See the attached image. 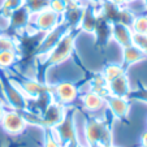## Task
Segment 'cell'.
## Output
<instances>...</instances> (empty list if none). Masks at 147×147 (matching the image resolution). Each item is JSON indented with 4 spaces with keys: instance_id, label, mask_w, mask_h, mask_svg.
I'll return each instance as SVG.
<instances>
[{
    "instance_id": "6da1fadb",
    "label": "cell",
    "mask_w": 147,
    "mask_h": 147,
    "mask_svg": "<svg viewBox=\"0 0 147 147\" xmlns=\"http://www.w3.org/2000/svg\"><path fill=\"white\" fill-rule=\"evenodd\" d=\"M82 33L80 28L70 29L67 34H65L61 40L57 45L52 48L51 52H48L45 57L36 59V69H35V80H38L39 82L46 83L45 76L48 70L52 67L63 64L64 61H67L70 56H73V53L76 52V39L80 34Z\"/></svg>"
},
{
    "instance_id": "7a4b0ae2",
    "label": "cell",
    "mask_w": 147,
    "mask_h": 147,
    "mask_svg": "<svg viewBox=\"0 0 147 147\" xmlns=\"http://www.w3.org/2000/svg\"><path fill=\"white\" fill-rule=\"evenodd\" d=\"M85 138L87 147L112 146V120L106 119V115H86Z\"/></svg>"
},
{
    "instance_id": "3957f363",
    "label": "cell",
    "mask_w": 147,
    "mask_h": 147,
    "mask_svg": "<svg viewBox=\"0 0 147 147\" xmlns=\"http://www.w3.org/2000/svg\"><path fill=\"white\" fill-rule=\"evenodd\" d=\"M76 113H77V108L74 106H72V104L67 106L64 119L61 120L56 126L51 128L53 137L59 142L60 147H64L70 142H74L78 139L77 128H76V121H74Z\"/></svg>"
},
{
    "instance_id": "277c9868",
    "label": "cell",
    "mask_w": 147,
    "mask_h": 147,
    "mask_svg": "<svg viewBox=\"0 0 147 147\" xmlns=\"http://www.w3.org/2000/svg\"><path fill=\"white\" fill-rule=\"evenodd\" d=\"M0 81H1L4 98H5L8 108L14 109V111H25V109H28L29 99L14 85L13 81L9 78L7 70L0 69Z\"/></svg>"
},
{
    "instance_id": "5b68a950",
    "label": "cell",
    "mask_w": 147,
    "mask_h": 147,
    "mask_svg": "<svg viewBox=\"0 0 147 147\" xmlns=\"http://www.w3.org/2000/svg\"><path fill=\"white\" fill-rule=\"evenodd\" d=\"M31 12L29 11V8L22 4L20 5L17 9H14L8 17V25H7L5 29H3V33L7 34L9 36H16L17 34L22 33L24 30L30 26L31 22Z\"/></svg>"
},
{
    "instance_id": "8992f818",
    "label": "cell",
    "mask_w": 147,
    "mask_h": 147,
    "mask_svg": "<svg viewBox=\"0 0 147 147\" xmlns=\"http://www.w3.org/2000/svg\"><path fill=\"white\" fill-rule=\"evenodd\" d=\"M70 29L72 28H70L69 24H67L64 20H63L56 28H53L52 30H50L48 33H46L45 38H43L42 43L38 47V51H36V57L42 59V57H45L48 52H51L52 48L61 40V38H63Z\"/></svg>"
},
{
    "instance_id": "52a82bcc",
    "label": "cell",
    "mask_w": 147,
    "mask_h": 147,
    "mask_svg": "<svg viewBox=\"0 0 147 147\" xmlns=\"http://www.w3.org/2000/svg\"><path fill=\"white\" fill-rule=\"evenodd\" d=\"M61 21H63V16L61 14L51 11L50 8H46L43 11L38 12V13L33 14L30 24H34V29H31V30L48 33L53 28H56Z\"/></svg>"
},
{
    "instance_id": "ba28073f",
    "label": "cell",
    "mask_w": 147,
    "mask_h": 147,
    "mask_svg": "<svg viewBox=\"0 0 147 147\" xmlns=\"http://www.w3.org/2000/svg\"><path fill=\"white\" fill-rule=\"evenodd\" d=\"M52 94L55 100L64 106H70L80 95L77 83L70 81H60L56 85H52Z\"/></svg>"
},
{
    "instance_id": "9c48e42d",
    "label": "cell",
    "mask_w": 147,
    "mask_h": 147,
    "mask_svg": "<svg viewBox=\"0 0 147 147\" xmlns=\"http://www.w3.org/2000/svg\"><path fill=\"white\" fill-rule=\"evenodd\" d=\"M65 109H67V106L59 103L57 100H53L50 106L46 108V111L39 116L38 126H42L45 129L56 126L61 120L64 119Z\"/></svg>"
},
{
    "instance_id": "30bf717a",
    "label": "cell",
    "mask_w": 147,
    "mask_h": 147,
    "mask_svg": "<svg viewBox=\"0 0 147 147\" xmlns=\"http://www.w3.org/2000/svg\"><path fill=\"white\" fill-rule=\"evenodd\" d=\"M0 124H1L4 130L8 134H11V136H18L28 126V122L22 117V115L18 111H14V109H11V108L5 111L3 120H1Z\"/></svg>"
},
{
    "instance_id": "8fae6325",
    "label": "cell",
    "mask_w": 147,
    "mask_h": 147,
    "mask_svg": "<svg viewBox=\"0 0 147 147\" xmlns=\"http://www.w3.org/2000/svg\"><path fill=\"white\" fill-rule=\"evenodd\" d=\"M95 5H96V4H95ZM98 13H99V12H98ZM92 34L95 35V46H96V48L103 51L107 47V45L109 43V40L112 39V24L99 13L96 26H95V30Z\"/></svg>"
},
{
    "instance_id": "7c38bea8",
    "label": "cell",
    "mask_w": 147,
    "mask_h": 147,
    "mask_svg": "<svg viewBox=\"0 0 147 147\" xmlns=\"http://www.w3.org/2000/svg\"><path fill=\"white\" fill-rule=\"evenodd\" d=\"M106 106L109 109L111 115L117 120H125L128 117L130 111V100L128 98L113 96V95H106Z\"/></svg>"
},
{
    "instance_id": "4fadbf2b",
    "label": "cell",
    "mask_w": 147,
    "mask_h": 147,
    "mask_svg": "<svg viewBox=\"0 0 147 147\" xmlns=\"http://www.w3.org/2000/svg\"><path fill=\"white\" fill-rule=\"evenodd\" d=\"M81 103H82V107L86 111H89L90 113H104L106 112V100L100 94L95 91H86L82 92L81 95Z\"/></svg>"
},
{
    "instance_id": "5bb4252c",
    "label": "cell",
    "mask_w": 147,
    "mask_h": 147,
    "mask_svg": "<svg viewBox=\"0 0 147 147\" xmlns=\"http://www.w3.org/2000/svg\"><path fill=\"white\" fill-rule=\"evenodd\" d=\"M107 89H108L109 95L126 98L129 95V92H130V90H131L128 74L124 73V74L119 76V77L113 78L112 81L107 82Z\"/></svg>"
},
{
    "instance_id": "9a60e30c",
    "label": "cell",
    "mask_w": 147,
    "mask_h": 147,
    "mask_svg": "<svg viewBox=\"0 0 147 147\" xmlns=\"http://www.w3.org/2000/svg\"><path fill=\"white\" fill-rule=\"evenodd\" d=\"M146 57V55L143 53V51H141L139 48H137L136 46H128V47L122 48V61L121 65L125 70H128V68H130L131 65L137 64L143 61Z\"/></svg>"
},
{
    "instance_id": "2e32d148",
    "label": "cell",
    "mask_w": 147,
    "mask_h": 147,
    "mask_svg": "<svg viewBox=\"0 0 147 147\" xmlns=\"http://www.w3.org/2000/svg\"><path fill=\"white\" fill-rule=\"evenodd\" d=\"M131 36L133 31L129 26L122 24H112V39H115L122 48L133 45Z\"/></svg>"
},
{
    "instance_id": "e0dca14e",
    "label": "cell",
    "mask_w": 147,
    "mask_h": 147,
    "mask_svg": "<svg viewBox=\"0 0 147 147\" xmlns=\"http://www.w3.org/2000/svg\"><path fill=\"white\" fill-rule=\"evenodd\" d=\"M18 60V55L16 51H1L0 52V69H9L16 65Z\"/></svg>"
},
{
    "instance_id": "ac0fdd59",
    "label": "cell",
    "mask_w": 147,
    "mask_h": 147,
    "mask_svg": "<svg viewBox=\"0 0 147 147\" xmlns=\"http://www.w3.org/2000/svg\"><path fill=\"white\" fill-rule=\"evenodd\" d=\"M124 73H126V70L122 68L121 64H108L104 67L102 74H103V77H104V80H106L107 82H109V81H112L113 78L119 77V76L124 74Z\"/></svg>"
},
{
    "instance_id": "d6986e66",
    "label": "cell",
    "mask_w": 147,
    "mask_h": 147,
    "mask_svg": "<svg viewBox=\"0 0 147 147\" xmlns=\"http://www.w3.org/2000/svg\"><path fill=\"white\" fill-rule=\"evenodd\" d=\"M129 100H137V102H142L147 104V86H144L142 82H138V86L136 89H131L128 96Z\"/></svg>"
},
{
    "instance_id": "ffe728a7",
    "label": "cell",
    "mask_w": 147,
    "mask_h": 147,
    "mask_svg": "<svg viewBox=\"0 0 147 147\" xmlns=\"http://www.w3.org/2000/svg\"><path fill=\"white\" fill-rule=\"evenodd\" d=\"M24 4V0H4L1 7H0V16L8 20L9 14L17 9L20 5Z\"/></svg>"
},
{
    "instance_id": "44dd1931",
    "label": "cell",
    "mask_w": 147,
    "mask_h": 147,
    "mask_svg": "<svg viewBox=\"0 0 147 147\" xmlns=\"http://www.w3.org/2000/svg\"><path fill=\"white\" fill-rule=\"evenodd\" d=\"M130 29L133 33L146 34L147 35V13L134 17V21H133V24H131Z\"/></svg>"
},
{
    "instance_id": "7402d4cb",
    "label": "cell",
    "mask_w": 147,
    "mask_h": 147,
    "mask_svg": "<svg viewBox=\"0 0 147 147\" xmlns=\"http://www.w3.org/2000/svg\"><path fill=\"white\" fill-rule=\"evenodd\" d=\"M16 50H17L16 39L4 33L0 34V52L1 51H16Z\"/></svg>"
},
{
    "instance_id": "603a6c76",
    "label": "cell",
    "mask_w": 147,
    "mask_h": 147,
    "mask_svg": "<svg viewBox=\"0 0 147 147\" xmlns=\"http://www.w3.org/2000/svg\"><path fill=\"white\" fill-rule=\"evenodd\" d=\"M67 4H68V0H51L50 4H48V8L63 16L65 9H67Z\"/></svg>"
},
{
    "instance_id": "cb8c5ba5",
    "label": "cell",
    "mask_w": 147,
    "mask_h": 147,
    "mask_svg": "<svg viewBox=\"0 0 147 147\" xmlns=\"http://www.w3.org/2000/svg\"><path fill=\"white\" fill-rule=\"evenodd\" d=\"M0 103H3L4 106L8 108V106H7V102H5V98H4V91H3V86H1V81H0Z\"/></svg>"
},
{
    "instance_id": "d4e9b609",
    "label": "cell",
    "mask_w": 147,
    "mask_h": 147,
    "mask_svg": "<svg viewBox=\"0 0 147 147\" xmlns=\"http://www.w3.org/2000/svg\"><path fill=\"white\" fill-rule=\"evenodd\" d=\"M7 109H8V108L4 106L3 103H0V122H1V120H3V116H4V113H5Z\"/></svg>"
},
{
    "instance_id": "484cf974",
    "label": "cell",
    "mask_w": 147,
    "mask_h": 147,
    "mask_svg": "<svg viewBox=\"0 0 147 147\" xmlns=\"http://www.w3.org/2000/svg\"><path fill=\"white\" fill-rule=\"evenodd\" d=\"M141 143H142V147H147V131H144V133L142 134Z\"/></svg>"
},
{
    "instance_id": "4316f807",
    "label": "cell",
    "mask_w": 147,
    "mask_h": 147,
    "mask_svg": "<svg viewBox=\"0 0 147 147\" xmlns=\"http://www.w3.org/2000/svg\"><path fill=\"white\" fill-rule=\"evenodd\" d=\"M109 1L113 3V4H116V5H121V7L126 5V1H125V0H109Z\"/></svg>"
},
{
    "instance_id": "83f0119b",
    "label": "cell",
    "mask_w": 147,
    "mask_h": 147,
    "mask_svg": "<svg viewBox=\"0 0 147 147\" xmlns=\"http://www.w3.org/2000/svg\"><path fill=\"white\" fill-rule=\"evenodd\" d=\"M125 1H126V5H128V4L133 3V1H136V0H125Z\"/></svg>"
},
{
    "instance_id": "f1b7e54d",
    "label": "cell",
    "mask_w": 147,
    "mask_h": 147,
    "mask_svg": "<svg viewBox=\"0 0 147 147\" xmlns=\"http://www.w3.org/2000/svg\"><path fill=\"white\" fill-rule=\"evenodd\" d=\"M143 53H144V55H146V57H147V47L143 50Z\"/></svg>"
},
{
    "instance_id": "f546056e",
    "label": "cell",
    "mask_w": 147,
    "mask_h": 147,
    "mask_svg": "<svg viewBox=\"0 0 147 147\" xmlns=\"http://www.w3.org/2000/svg\"><path fill=\"white\" fill-rule=\"evenodd\" d=\"M143 4H144V7H146V9H147V0H143Z\"/></svg>"
},
{
    "instance_id": "4dcf8cb0",
    "label": "cell",
    "mask_w": 147,
    "mask_h": 147,
    "mask_svg": "<svg viewBox=\"0 0 147 147\" xmlns=\"http://www.w3.org/2000/svg\"><path fill=\"white\" fill-rule=\"evenodd\" d=\"M77 147H85V146H82V144H81V142H80V143H78V146ZM87 147V146H86Z\"/></svg>"
},
{
    "instance_id": "1f68e13d",
    "label": "cell",
    "mask_w": 147,
    "mask_h": 147,
    "mask_svg": "<svg viewBox=\"0 0 147 147\" xmlns=\"http://www.w3.org/2000/svg\"><path fill=\"white\" fill-rule=\"evenodd\" d=\"M109 147H111V146H109Z\"/></svg>"
}]
</instances>
